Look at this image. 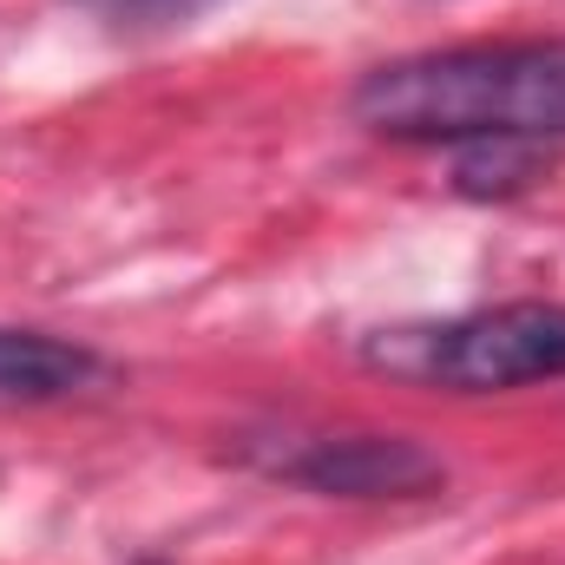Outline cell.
I'll use <instances>...</instances> for the list:
<instances>
[{"mask_svg": "<svg viewBox=\"0 0 565 565\" xmlns=\"http://www.w3.org/2000/svg\"><path fill=\"white\" fill-rule=\"evenodd\" d=\"M106 375L99 349L46 329H7L0 322V408H53L86 395Z\"/></svg>", "mask_w": 565, "mask_h": 565, "instance_id": "4", "label": "cell"}, {"mask_svg": "<svg viewBox=\"0 0 565 565\" xmlns=\"http://www.w3.org/2000/svg\"><path fill=\"white\" fill-rule=\"evenodd\" d=\"M559 164L553 145H467L454 151V191L460 198H520Z\"/></svg>", "mask_w": 565, "mask_h": 565, "instance_id": "5", "label": "cell"}, {"mask_svg": "<svg viewBox=\"0 0 565 565\" xmlns=\"http://www.w3.org/2000/svg\"><path fill=\"white\" fill-rule=\"evenodd\" d=\"M388 145H553L565 151V40H487L369 66L349 93Z\"/></svg>", "mask_w": 565, "mask_h": 565, "instance_id": "1", "label": "cell"}, {"mask_svg": "<svg viewBox=\"0 0 565 565\" xmlns=\"http://www.w3.org/2000/svg\"><path fill=\"white\" fill-rule=\"evenodd\" d=\"M257 467L322 500H427L447 487V460L408 434H282Z\"/></svg>", "mask_w": 565, "mask_h": 565, "instance_id": "3", "label": "cell"}, {"mask_svg": "<svg viewBox=\"0 0 565 565\" xmlns=\"http://www.w3.org/2000/svg\"><path fill=\"white\" fill-rule=\"evenodd\" d=\"M73 7L106 26H184V20L211 13L217 0H73Z\"/></svg>", "mask_w": 565, "mask_h": 565, "instance_id": "6", "label": "cell"}, {"mask_svg": "<svg viewBox=\"0 0 565 565\" xmlns=\"http://www.w3.org/2000/svg\"><path fill=\"white\" fill-rule=\"evenodd\" d=\"M362 362L422 388H454V395H507L533 382H565V302H500L454 322L382 329L362 342Z\"/></svg>", "mask_w": 565, "mask_h": 565, "instance_id": "2", "label": "cell"}]
</instances>
